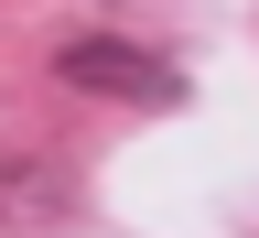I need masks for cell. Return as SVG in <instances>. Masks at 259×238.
I'll return each instance as SVG.
<instances>
[{"mask_svg":"<svg viewBox=\"0 0 259 238\" xmlns=\"http://www.w3.org/2000/svg\"><path fill=\"white\" fill-rule=\"evenodd\" d=\"M54 76L87 87V97H173V65L151 44H119V32H76V44L54 54Z\"/></svg>","mask_w":259,"mask_h":238,"instance_id":"1","label":"cell"},{"mask_svg":"<svg viewBox=\"0 0 259 238\" xmlns=\"http://www.w3.org/2000/svg\"><path fill=\"white\" fill-rule=\"evenodd\" d=\"M54 217H76V195H65L44 162L0 152V227H54Z\"/></svg>","mask_w":259,"mask_h":238,"instance_id":"2","label":"cell"}]
</instances>
